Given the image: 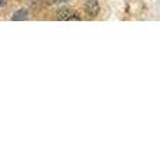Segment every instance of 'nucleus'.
<instances>
[{"mask_svg":"<svg viewBox=\"0 0 160 141\" xmlns=\"http://www.w3.org/2000/svg\"><path fill=\"white\" fill-rule=\"evenodd\" d=\"M56 19H58L59 21H80L82 17H80L73 8L62 7V8H59L58 13H56Z\"/></svg>","mask_w":160,"mask_h":141,"instance_id":"f257e3e1","label":"nucleus"},{"mask_svg":"<svg viewBox=\"0 0 160 141\" xmlns=\"http://www.w3.org/2000/svg\"><path fill=\"white\" fill-rule=\"evenodd\" d=\"M84 11L90 17H97L100 13V4L97 0H87L84 3Z\"/></svg>","mask_w":160,"mask_h":141,"instance_id":"f03ea898","label":"nucleus"},{"mask_svg":"<svg viewBox=\"0 0 160 141\" xmlns=\"http://www.w3.org/2000/svg\"><path fill=\"white\" fill-rule=\"evenodd\" d=\"M28 17H30V13H28L27 8H20V10H17L16 13L11 16V20H13V21H24Z\"/></svg>","mask_w":160,"mask_h":141,"instance_id":"7ed1b4c3","label":"nucleus"},{"mask_svg":"<svg viewBox=\"0 0 160 141\" xmlns=\"http://www.w3.org/2000/svg\"><path fill=\"white\" fill-rule=\"evenodd\" d=\"M6 2H7V0H0V7H3V6L6 4Z\"/></svg>","mask_w":160,"mask_h":141,"instance_id":"20e7f679","label":"nucleus"},{"mask_svg":"<svg viewBox=\"0 0 160 141\" xmlns=\"http://www.w3.org/2000/svg\"><path fill=\"white\" fill-rule=\"evenodd\" d=\"M58 3H65V2H69V0H56Z\"/></svg>","mask_w":160,"mask_h":141,"instance_id":"39448f33","label":"nucleus"}]
</instances>
